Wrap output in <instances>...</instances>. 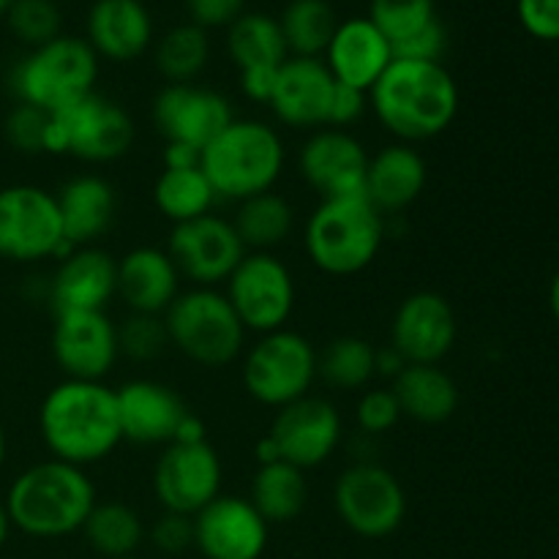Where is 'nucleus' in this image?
Listing matches in <instances>:
<instances>
[{
  "label": "nucleus",
  "mask_w": 559,
  "mask_h": 559,
  "mask_svg": "<svg viewBox=\"0 0 559 559\" xmlns=\"http://www.w3.org/2000/svg\"><path fill=\"white\" fill-rule=\"evenodd\" d=\"M369 107L388 134L418 145L451 129L459 115V85L437 60L393 58L369 91Z\"/></svg>",
  "instance_id": "nucleus-1"
},
{
  "label": "nucleus",
  "mask_w": 559,
  "mask_h": 559,
  "mask_svg": "<svg viewBox=\"0 0 559 559\" xmlns=\"http://www.w3.org/2000/svg\"><path fill=\"white\" fill-rule=\"evenodd\" d=\"M38 431L52 459L74 467L104 462L123 442L115 388L91 380H63L44 396Z\"/></svg>",
  "instance_id": "nucleus-2"
},
{
  "label": "nucleus",
  "mask_w": 559,
  "mask_h": 559,
  "mask_svg": "<svg viewBox=\"0 0 559 559\" xmlns=\"http://www.w3.org/2000/svg\"><path fill=\"white\" fill-rule=\"evenodd\" d=\"M96 502V486L87 478L85 467L58 459L22 469L5 495L11 527L41 540L82 533V524Z\"/></svg>",
  "instance_id": "nucleus-3"
},
{
  "label": "nucleus",
  "mask_w": 559,
  "mask_h": 559,
  "mask_svg": "<svg viewBox=\"0 0 559 559\" xmlns=\"http://www.w3.org/2000/svg\"><path fill=\"white\" fill-rule=\"evenodd\" d=\"M287 151L271 123L254 118H235L216 140L200 153V167L211 180L218 200L243 202L273 191L284 173Z\"/></svg>",
  "instance_id": "nucleus-4"
},
{
  "label": "nucleus",
  "mask_w": 559,
  "mask_h": 559,
  "mask_svg": "<svg viewBox=\"0 0 559 559\" xmlns=\"http://www.w3.org/2000/svg\"><path fill=\"white\" fill-rule=\"evenodd\" d=\"M385 240V216L358 197L320 200L304 229L311 265L328 276H355L377 260Z\"/></svg>",
  "instance_id": "nucleus-5"
},
{
  "label": "nucleus",
  "mask_w": 559,
  "mask_h": 559,
  "mask_svg": "<svg viewBox=\"0 0 559 559\" xmlns=\"http://www.w3.org/2000/svg\"><path fill=\"white\" fill-rule=\"evenodd\" d=\"M162 320L169 344L205 369L229 366L246 347L243 322L218 287H191L178 293Z\"/></svg>",
  "instance_id": "nucleus-6"
},
{
  "label": "nucleus",
  "mask_w": 559,
  "mask_h": 559,
  "mask_svg": "<svg viewBox=\"0 0 559 559\" xmlns=\"http://www.w3.org/2000/svg\"><path fill=\"white\" fill-rule=\"evenodd\" d=\"M98 55L80 36H58L33 47L11 71L16 102L58 112L96 91Z\"/></svg>",
  "instance_id": "nucleus-7"
},
{
  "label": "nucleus",
  "mask_w": 559,
  "mask_h": 559,
  "mask_svg": "<svg viewBox=\"0 0 559 559\" xmlns=\"http://www.w3.org/2000/svg\"><path fill=\"white\" fill-rule=\"evenodd\" d=\"M134 134L131 115L118 102L93 91L66 109L49 112L47 153L74 156L87 164H109L131 151Z\"/></svg>",
  "instance_id": "nucleus-8"
},
{
  "label": "nucleus",
  "mask_w": 559,
  "mask_h": 559,
  "mask_svg": "<svg viewBox=\"0 0 559 559\" xmlns=\"http://www.w3.org/2000/svg\"><path fill=\"white\" fill-rule=\"evenodd\" d=\"M317 358L320 353L314 344L289 328L257 336L243 358L246 393L265 407H287L311 393L317 382Z\"/></svg>",
  "instance_id": "nucleus-9"
},
{
  "label": "nucleus",
  "mask_w": 559,
  "mask_h": 559,
  "mask_svg": "<svg viewBox=\"0 0 559 559\" xmlns=\"http://www.w3.org/2000/svg\"><path fill=\"white\" fill-rule=\"evenodd\" d=\"M333 508L349 533L380 540L407 519V491L396 473L377 462H355L333 484Z\"/></svg>",
  "instance_id": "nucleus-10"
},
{
  "label": "nucleus",
  "mask_w": 559,
  "mask_h": 559,
  "mask_svg": "<svg viewBox=\"0 0 559 559\" xmlns=\"http://www.w3.org/2000/svg\"><path fill=\"white\" fill-rule=\"evenodd\" d=\"M58 200L52 191L33 183L0 189V257L11 262H38L66 257Z\"/></svg>",
  "instance_id": "nucleus-11"
},
{
  "label": "nucleus",
  "mask_w": 559,
  "mask_h": 559,
  "mask_svg": "<svg viewBox=\"0 0 559 559\" xmlns=\"http://www.w3.org/2000/svg\"><path fill=\"white\" fill-rule=\"evenodd\" d=\"M224 295L243 322L246 333L257 336L287 328L298 298L293 271L273 251H246L224 284Z\"/></svg>",
  "instance_id": "nucleus-12"
},
{
  "label": "nucleus",
  "mask_w": 559,
  "mask_h": 559,
  "mask_svg": "<svg viewBox=\"0 0 559 559\" xmlns=\"http://www.w3.org/2000/svg\"><path fill=\"white\" fill-rule=\"evenodd\" d=\"M167 254L173 257L180 278H189L191 287H218L227 284L240 265L246 246L240 243L229 218L207 213L169 229Z\"/></svg>",
  "instance_id": "nucleus-13"
},
{
  "label": "nucleus",
  "mask_w": 559,
  "mask_h": 559,
  "mask_svg": "<svg viewBox=\"0 0 559 559\" xmlns=\"http://www.w3.org/2000/svg\"><path fill=\"white\" fill-rule=\"evenodd\" d=\"M224 467L211 442L164 445L153 467V495L167 513L194 516L222 495Z\"/></svg>",
  "instance_id": "nucleus-14"
},
{
  "label": "nucleus",
  "mask_w": 559,
  "mask_h": 559,
  "mask_svg": "<svg viewBox=\"0 0 559 559\" xmlns=\"http://www.w3.org/2000/svg\"><path fill=\"white\" fill-rule=\"evenodd\" d=\"M267 435L278 445L284 462L298 469H314L338 451L344 440L342 413L322 396H304L276 413Z\"/></svg>",
  "instance_id": "nucleus-15"
},
{
  "label": "nucleus",
  "mask_w": 559,
  "mask_h": 559,
  "mask_svg": "<svg viewBox=\"0 0 559 559\" xmlns=\"http://www.w3.org/2000/svg\"><path fill=\"white\" fill-rule=\"evenodd\" d=\"M153 126L164 142H180L202 153L235 120L233 104L224 93L194 85H164L153 98Z\"/></svg>",
  "instance_id": "nucleus-16"
},
{
  "label": "nucleus",
  "mask_w": 559,
  "mask_h": 559,
  "mask_svg": "<svg viewBox=\"0 0 559 559\" xmlns=\"http://www.w3.org/2000/svg\"><path fill=\"white\" fill-rule=\"evenodd\" d=\"M300 178L320 200L358 197L366 189L369 153L347 129H317L298 153Z\"/></svg>",
  "instance_id": "nucleus-17"
},
{
  "label": "nucleus",
  "mask_w": 559,
  "mask_h": 559,
  "mask_svg": "<svg viewBox=\"0 0 559 559\" xmlns=\"http://www.w3.org/2000/svg\"><path fill=\"white\" fill-rule=\"evenodd\" d=\"M52 355L66 380L102 382L120 358L118 325L107 311L55 314Z\"/></svg>",
  "instance_id": "nucleus-18"
},
{
  "label": "nucleus",
  "mask_w": 559,
  "mask_h": 559,
  "mask_svg": "<svg viewBox=\"0 0 559 559\" xmlns=\"http://www.w3.org/2000/svg\"><path fill=\"white\" fill-rule=\"evenodd\" d=\"M194 522V549L205 559H260L267 549L271 524L260 516L249 497L218 495Z\"/></svg>",
  "instance_id": "nucleus-19"
},
{
  "label": "nucleus",
  "mask_w": 559,
  "mask_h": 559,
  "mask_svg": "<svg viewBox=\"0 0 559 559\" xmlns=\"http://www.w3.org/2000/svg\"><path fill=\"white\" fill-rule=\"evenodd\" d=\"M456 336V311L431 289L407 295L391 322V347L407 364H440L451 355Z\"/></svg>",
  "instance_id": "nucleus-20"
},
{
  "label": "nucleus",
  "mask_w": 559,
  "mask_h": 559,
  "mask_svg": "<svg viewBox=\"0 0 559 559\" xmlns=\"http://www.w3.org/2000/svg\"><path fill=\"white\" fill-rule=\"evenodd\" d=\"M336 80L322 58H295L289 55L276 71L271 93V112L278 123L300 131H317L328 126Z\"/></svg>",
  "instance_id": "nucleus-21"
},
{
  "label": "nucleus",
  "mask_w": 559,
  "mask_h": 559,
  "mask_svg": "<svg viewBox=\"0 0 559 559\" xmlns=\"http://www.w3.org/2000/svg\"><path fill=\"white\" fill-rule=\"evenodd\" d=\"M118 295V260L98 246H82L60 257L49 278V306L66 311H104Z\"/></svg>",
  "instance_id": "nucleus-22"
},
{
  "label": "nucleus",
  "mask_w": 559,
  "mask_h": 559,
  "mask_svg": "<svg viewBox=\"0 0 559 559\" xmlns=\"http://www.w3.org/2000/svg\"><path fill=\"white\" fill-rule=\"evenodd\" d=\"M393 58L391 41L369 16H349L336 25L322 60L338 85L369 93Z\"/></svg>",
  "instance_id": "nucleus-23"
},
{
  "label": "nucleus",
  "mask_w": 559,
  "mask_h": 559,
  "mask_svg": "<svg viewBox=\"0 0 559 559\" xmlns=\"http://www.w3.org/2000/svg\"><path fill=\"white\" fill-rule=\"evenodd\" d=\"M120 431L134 445H169L175 429L189 413L183 399L156 380H129L115 388Z\"/></svg>",
  "instance_id": "nucleus-24"
},
{
  "label": "nucleus",
  "mask_w": 559,
  "mask_h": 559,
  "mask_svg": "<svg viewBox=\"0 0 559 559\" xmlns=\"http://www.w3.org/2000/svg\"><path fill=\"white\" fill-rule=\"evenodd\" d=\"M98 60L129 63L153 44V16L142 0H96L87 11V36Z\"/></svg>",
  "instance_id": "nucleus-25"
},
{
  "label": "nucleus",
  "mask_w": 559,
  "mask_h": 559,
  "mask_svg": "<svg viewBox=\"0 0 559 559\" xmlns=\"http://www.w3.org/2000/svg\"><path fill=\"white\" fill-rule=\"evenodd\" d=\"M55 200L63 222V238L71 249L96 246L118 216V191L102 175H74L60 186Z\"/></svg>",
  "instance_id": "nucleus-26"
},
{
  "label": "nucleus",
  "mask_w": 559,
  "mask_h": 559,
  "mask_svg": "<svg viewBox=\"0 0 559 559\" xmlns=\"http://www.w3.org/2000/svg\"><path fill=\"white\" fill-rule=\"evenodd\" d=\"M426 180H429V167L420 151L407 142H393L369 156L364 194L382 216H393L420 200Z\"/></svg>",
  "instance_id": "nucleus-27"
},
{
  "label": "nucleus",
  "mask_w": 559,
  "mask_h": 559,
  "mask_svg": "<svg viewBox=\"0 0 559 559\" xmlns=\"http://www.w3.org/2000/svg\"><path fill=\"white\" fill-rule=\"evenodd\" d=\"M180 293V273L167 249L136 246L118 260V295L134 314L162 317Z\"/></svg>",
  "instance_id": "nucleus-28"
},
{
  "label": "nucleus",
  "mask_w": 559,
  "mask_h": 559,
  "mask_svg": "<svg viewBox=\"0 0 559 559\" xmlns=\"http://www.w3.org/2000/svg\"><path fill=\"white\" fill-rule=\"evenodd\" d=\"M402 418L415 424H445L459 409V385L440 364H407L391 382Z\"/></svg>",
  "instance_id": "nucleus-29"
},
{
  "label": "nucleus",
  "mask_w": 559,
  "mask_h": 559,
  "mask_svg": "<svg viewBox=\"0 0 559 559\" xmlns=\"http://www.w3.org/2000/svg\"><path fill=\"white\" fill-rule=\"evenodd\" d=\"M227 52L238 71L278 69L289 58L282 25L262 11H243L227 27Z\"/></svg>",
  "instance_id": "nucleus-30"
},
{
  "label": "nucleus",
  "mask_w": 559,
  "mask_h": 559,
  "mask_svg": "<svg viewBox=\"0 0 559 559\" xmlns=\"http://www.w3.org/2000/svg\"><path fill=\"white\" fill-rule=\"evenodd\" d=\"M309 500L306 473L289 462H273L257 467L251 478L249 502L267 524H287L304 513Z\"/></svg>",
  "instance_id": "nucleus-31"
},
{
  "label": "nucleus",
  "mask_w": 559,
  "mask_h": 559,
  "mask_svg": "<svg viewBox=\"0 0 559 559\" xmlns=\"http://www.w3.org/2000/svg\"><path fill=\"white\" fill-rule=\"evenodd\" d=\"M233 227L246 251H273L287 243L295 229V207L276 191L238 202Z\"/></svg>",
  "instance_id": "nucleus-32"
},
{
  "label": "nucleus",
  "mask_w": 559,
  "mask_h": 559,
  "mask_svg": "<svg viewBox=\"0 0 559 559\" xmlns=\"http://www.w3.org/2000/svg\"><path fill=\"white\" fill-rule=\"evenodd\" d=\"M216 202V191H213L202 167H164L153 183V205L173 227L207 216V213H213Z\"/></svg>",
  "instance_id": "nucleus-33"
},
{
  "label": "nucleus",
  "mask_w": 559,
  "mask_h": 559,
  "mask_svg": "<svg viewBox=\"0 0 559 559\" xmlns=\"http://www.w3.org/2000/svg\"><path fill=\"white\" fill-rule=\"evenodd\" d=\"M82 535H85L87 546H91L98 557H129L134 555L142 546V540H145V522H142L140 513L131 506H126V502H96L93 511L87 513L85 524H82Z\"/></svg>",
  "instance_id": "nucleus-34"
},
{
  "label": "nucleus",
  "mask_w": 559,
  "mask_h": 559,
  "mask_svg": "<svg viewBox=\"0 0 559 559\" xmlns=\"http://www.w3.org/2000/svg\"><path fill=\"white\" fill-rule=\"evenodd\" d=\"M377 377V347L364 336H336L317 358V380L333 391H364Z\"/></svg>",
  "instance_id": "nucleus-35"
},
{
  "label": "nucleus",
  "mask_w": 559,
  "mask_h": 559,
  "mask_svg": "<svg viewBox=\"0 0 559 559\" xmlns=\"http://www.w3.org/2000/svg\"><path fill=\"white\" fill-rule=\"evenodd\" d=\"M278 25H282L289 55L322 58L338 20L328 0H289L278 16Z\"/></svg>",
  "instance_id": "nucleus-36"
},
{
  "label": "nucleus",
  "mask_w": 559,
  "mask_h": 559,
  "mask_svg": "<svg viewBox=\"0 0 559 559\" xmlns=\"http://www.w3.org/2000/svg\"><path fill=\"white\" fill-rule=\"evenodd\" d=\"M153 58H156V69L167 80V85L194 82L211 60V36L205 27L194 25V22L175 25L173 31L158 38Z\"/></svg>",
  "instance_id": "nucleus-37"
},
{
  "label": "nucleus",
  "mask_w": 559,
  "mask_h": 559,
  "mask_svg": "<svg viewBox=\"0 0 559 559\" xmlns=\"http://www.w3.org/2000/svg\"><path fill=\"white\" fill-rule=\"evenodd\" d=\"M369 20L380 27L382 36L396 49L399 44L418 36L424 27L440 20L435 0H371Z\"/></svg>",
  "instance_id": "nucleus-38"
},
{
  "label": "nucleus",
  "mask_w": 559,
  "mask_h": 559,
  "mask_svg": "<svg viewBox=\"0 0 559 559\" xmlns=\"http://www.w3.org/2000/svg\"><path fill=\"white\" fill-rule=\"evenodd\" d=\"M9 31L27 47H41L63 36V11L55 0H14L5 11Z\"/></svg>",
  "instance_id": "nucleus-39"
},
{
  "label": "nucleus",
  "mask_w": 559,
  "mask_h": 559,
  "mask_svg": "<svg viewBox=\"0 0 559 559\" xmlns=\"http://www.w3.org/2000/svg\"><path fill=\"white\" fill-rule=\"evenodd\" d=\"M118 347L120 355H126L134 364H147V360L158 358L164 347H169L164 320L156 314H134L131 311L118 325Z\"/></svg>",
  "instance_id": "nucleus-40"
},
{
  "label": "nucleus",
  "mask_w": 559,
  "mask_h": 559,
  "mask_svg": "<svg viewBox=\"0 0 559 559\" xmlns=\"http://www.w3.org/2000/svg\"><path fill=\"white\" fill-rule=\"evenodd\" d=\"M47 131L49 112L33 107V104L16 102V107L5 115L3 134L16 153H25V156L47 153Z\"/></svg>",
  "instance_id": "nucleus-41"
},
{
  "label": "nucleus",
  "mask_w": 559,
  "mask_h": 559,
  "mask_svg": "<svg viewBox=\"0 0 559 559\" xmlns=\"http://www.w3.org/2000/svg\"><path fill=\"white\" fill-rule=\"evenodd\" d=\"M399 420H402V409L391 388H371L360 393L355 404V424L364 435H388Z\"/></svg>",
  "instance_id": "nucleus-42"
},
{
  "label": "nucleus",
  "mask_w": 559,
  "mask_h": 559,
  "mask_svg": "<svg viewBox=\"0 0 559 559\" xmlns=\"http://www.w3.org/2000/svg\"><path fill=\"white\" fill-rule=\"evenodd\" d=\"M147 538H151V544L162 555H183V551H189L194 546V522H191V516L164 511L153 522Z\"/></svg>",
  "instance_id": "nucleus-43"
},
{
  "label": "nucleus",
  "mask_w": 559,
  "mask_h": 559,
  "mask_svg": "<svg viewBox=\"0 0 559 559\" xmlns=\"http://www.w3.org/2000/svg\"><path fill=\"white\" fill-rule=\"evenodd\" d=\"M524 31L540 41H559V0H516Z\"/></svg>",
  "instance_id": "nucleus-44"
},
{
  "label": "nucleus",
  "mask_w": 559,
  "mask_h": 559,
  "mask_svg": "<svg viewBox=\"0 0 559 559\" xmlns=\"http://www.w3.org/2000/svg\"><path fill=\"white\" fill-rule=\"evenodd\" d=\"M189 11V22L213 31V27H229L246 11V0H183Z\"/></svg>",
  "instance_id": "nucleus-45"
},
{
  "label": "nucleus",
  "mask_w": 559,
  "mask_h": 559,
  "mask_svg": "<svg viewBox=\"0 0 559 559\" xmlns=\"http://www.w3.org/2000/svg\"><path fill=\"white\" fill-rule=\"evenodd\" d=\"M445 49H448V31L440 20H435L429 27H424L418 36H413L409 41L399 44V47L393 49V55H396V58L437 60V63H442V55H445Z\"/></svg>",
  "instance_id": "nucleus-46"
},
{
  "label": "nucleus",
  "mask_w": 559,
  "mask_h": 559,
  "mask_svg": "<svg viewBox=\"0 0 559 559\" xmlns=\"http://www.w3.org/2000/svg\"><path fill=\"white\" fill-rule=\"evenodd\" d=\"M366 107H369V93L355 91V87L338 85L336 82V93H333L328 126H331V129H347V126L358 123V120L364 118Z\"/></svg>",
  "instance_id": "nucleus-47"
},
{
  "label": "nucleus",
  "mask_w": 559,
  "mask_h": 559,
  "mask_svg": "<svg viewBox=\"0 0 559 559\" xmlns=\"http://www.w3.org/2000/svg\"><path fill=\"white\" fill-rule=\"evenodd\" d=\"M276 71L278 69L240 71V91H243V96L249 98V102H257V104L271 102L273 82H276Z\"/></svg>",
  "instance_id": "nucleus-48"
},
{
  "label": "nucleus",
  "mask_w": 559,
  "mask_h": 559,
  "mask_svg": "<svg viewBox=\"0 0 559 559\" xmlns=\"http://www.w3.org/2000/svg\"><path fill=\"white\" fill-rule=\"evenodd\" d=\"M164 167L167 169H180V167H200V151L189 145H180V142H164Z\"/></svg>",
  "instance_id": "nucleus-49"
},
{
  "label": "nucleus",
  "mask_w": 559,
  "mask_h": 559,
  "mask_svg": "<svg viewBox=\"0 0 559 559\" xmlns=\"http://www.w3.org/2000/svg\"><path fill=\"white\" fill-rule=\"evenodd\" d=\"M173 442H180V445H200V442H207V429L202 424V418H197L194 413H186L178 429H175Z\"/></svg>",
  "instance_id": "nucleus-50"
},
{
  "label": "nucleus",
  "mask_w": 559,
  "mask_h": 559,
  "mask_svg": "<svg viewBox=\"0 0 559 559\" xmlns=\"http://www.w3.org/2000/svg\"><path fill=\"white\" fill-rule=\"evenodd\" d=\"M404 366H407V360H404L393 347L377 349V377H385V380L393 382Z\"/></svg>",
  "instance_id": "nucleus-51"
},
{
  "label": "nucleus",
  "mask_w": 559,
  "mask_h": 559,
  "mask_svg": "<svg viewBox=\"0 0 559 559\" xmlns=\"http://www.w3.org/2000/svg\"><path fill=\"white\" fill-rule=\"evenodd\" d=\"M254 459H257V464H260V467H265V464H273V462H284L282 453H278V445L273 442L271 435H265V437H260V440H257Z\"/></svg>",
  "instance_id": "nucleus-52"
},
{
  "label": "nucleus",
  "mask_w": 559,
  "mask_h": 559,
  "mask_svg": "<svg viewBox=\"0 0 559 559\" xmlns=\"http://www.w3.org/2000/svg\"><path fill=\"white\" fill-rule=\"evenodd\" d=\"M11 535V519H9V508H5V500H0V549L5 546Z\"/></svg>",
  "instance_id": "nucleus-53"
},
{
  "label": "nucleus",
  "mask_w": 559,
  "mask_h": 559,
  "mask_svg": "<svg viewBox=\"0 0 559 559\" xmlns=\"http://www.w3.org/2000/svg\"><path fill=\"white\" fill-rule=\"evenodd\" d=\"M549 306H551V314H555L557 322H559V273H557L555 282H551V287H549Z\"/></svg>",
  "instance_id": "nucleus-54"
},
{
  "label": "nucleus",
  "mask_w": 559,
  "mask_h": 559,
  "mask_svg": "<svg viewBox=\"0 0 559 559\" xmlns=\"http://www.w3.org/2000/svg\"><path fill=\"white\" fill-rule=\"evenodd\" d=\"M5 462V435H3V426H0V467Z\"/></svg>",
  "instance_id": "nucleus-55"
},
{
  "label": "nucleus",
  "mask_w": 559,
  "mask_h": 559,
  "mask_svg": "<svg viewBox=\"0 0 559 559\" xmlns=\"http://www.w3.org/2000/svg\"><path fill=\"white\" fill-rule=\"evenodd\" d=\"M11 3H14V0H0V14H5V11L11 9Z\"/></svg>",
  "instance_id": "nucleus-56"
},
{
  "label": "nucleus",
  "mask_w": 559,
  "mask_h": 559,
  "mask_svg": "<svg viewBox=\"0 0 559 559\" xmlns=\"http://www.w3.org/2000/svg\"><path fill=\"white\" fill-rule=\"evenodd\" d=\"M115 559H140L136 555H129V557H115Z\"/></svg>",
  "instance_id": "nucleus-57"
}]
</instances>
